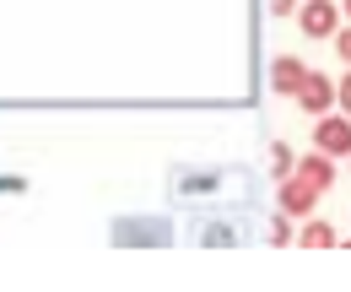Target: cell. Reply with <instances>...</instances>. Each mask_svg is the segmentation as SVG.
I'll use <instances>...</instances> for the list:
<instances>
[{
    "mask_svg": "<svg viewBox=\"0 0 351 292\" xmlns=\"http://www.w3.org/2000/svg\"><path fill=\"white\" fill-rule=\"evenodd\" d=\"M298 27H303L308 38L341 33V5H335V0H303V5H298Z\"/></svg>",
    "mask_w": 351,
    "mask_h": 292,
    "instance_id": "1",
    "label": "cell"
},
{
    "mask_svg": "<svg viewBox=\"0 0 351 292\" xmlns=\"http://www.w3.org/2000/svg\"><path fill=\"white\" fill-rule=\"evenodd\" d=\"M319 195H324V190H313L303 173H287V179H281V211H287V216H308V211L319 206Z\"/></svg>",
    "mask_w": 351,
    "mask_h": 292,
    "instance_id": "2",
    "label": "cell"
},
{
    "mask_svg": "<svg viewBox=\"0 0 351 292\" xmlns=\"http://www.w3.org/2000/svg\"><path fill=\"white\" fill-rule=\"evenodd\" d=\"M313 146L330 152V157H351V120H330V114H319V125H313Z\"/></svg>",
    "mask_w": 351,
    "mask_h": 292,
    "instance_id": "3",
    "label": "cell"
},
{
    "mask_svg": "<svg viewBox=\"0 0 351 292\" xmlns=\"http://www.w3.org/2000/svg\"><path fill=\"white\" fill-rule=\"evenodd\" d=\"M270 82H276V92H281V98H298V92H303V82H308V65L298 60V54H281V60L270 65Z\"/></svg>",
    "mask_w": 351,
    "mask_h": 292,
    "instance_id": "4",
    "label": "cell"
},
{
    "mask_svg": "<svg viewBox=\"0 0 351 292\" xmlns=\"http://www.w3.org/2000/svg\"><path fill=\"white\" fill-rule=\"evenodd\" d=\"M335 98H341V92H335V87L324 82V76H319V71H308V82H303V92H298V103H303V114H313V120H319V114H330V103H335Z\"/></svg>",
    "mask_w": 351,
    "mask_h": 292,
    "instance_id": "5",
    "label": "cell"
},
{
    "mask_svg": "<svg viewBox=\"0 0 351 292\" xmlns=\"http://www.w3.org/2000/svg\"><path fill=\"white\" fill-rule=\"evenodd\" d=\"M298 173H303L313 190H330V184H335V163H330V152H319V146H313V157L298 163Z\"/></svg>",
    "mask_w": 351,
    "mask_h": 292,
    "instance_id": "6",
    "label": "cell"
},
{
    "mask_svg": "<svg viewBox=\"0 0 351 292\" xmlns=\"http://www.w3.org/2000/svg\"><path fill=\"white\" fill-rule=\"evenodd\" d=\"M303 249H335V227H330V222H308L303 227Z\"/></svg>",
    "mask_w": 351,
    "mask_h": 292,
    "instance_id": "7",
    "label": "cell"
},
{
    "mask_svg": "<svg viewBox=\"0 0 351 292\" xmlns=\"http://www.w3.org/2000/svg\"><path fill=\"white\" fill-rule=\"evenodd\" d=\"M270 163H276V179L298 173V157H292V146H276V152H270Z\"/></svg>",
    "mask_w": 351,
    "mask_h": 292,
    "instance_id": "8",
    "label": "cell"
},
{
    "mask_svg": "<svg viewBox=\"0 0 351 292\" xmlns=\"http://www.w3.org/2000/svg\"><path fill=\"white\" fill-rule=\"evenodd\" d=\"M270 238H276V244H287V238H292V227H287V216H276V222H270Z\"/></svg>",
    "mask_w": 351,
    "mask_h": 292,
    "instance_id": "9",
    "label": "cell"
},
{
    "mask_svg": "<svg viewBox=\"0 0 351 292\" xmlns=\"http://www.w3.org/2000/svg\"><path fill=\"white\" fill-rule=\"evenodd\" d=\"M270 11L276 16H298V0H270Z\"/></svg>",
    "mask_w": 351,
    "mask_h": 292,
    "instance_id": "10",
    "label": "cell"
},
{
    "mask_svg": "<svg viewBox=\"0 0 351 292\" xmlns=\"http://www.w3.org/2000/svg\"><path fill=\"white\" fill-rule=\"evenodd\" d=\"M335 49H341V60L351 65V27H346V33H335Z\"/></svg>",
    "mask_w": 351,
    "mask_h": 292,
    "instance_id": "11",
    "label": "cell"
},
{
    "mask_svg": "<svg viewBox=\"0 0 351 292\" xmlns=\"http://www.w3.org/2000/svg\"><path fill=\"white\" fill-rule=\"evenodd\" d=\"M341 109H346V114H351V76H346V82H341Z\"/></svg>",
    "mask_w": 351,
    "mask_h": 292,
    "instance_id": "12",
    "label": "cell"
},
{
    "mask_svg": "<svg viewBox=\"0 0 351 292\" xmlns=\"http://www.w3.org/2000/svg\"><path fill=\"white\" fill-rule=\"evenodd\" d=\"M341 11H346V16H351V0H341Z\"/></svg>",
    "mask_w": 351,
    "mask_h": 292,
    "instance_id": "13",
    "label": "cell"
}]
</instances>
